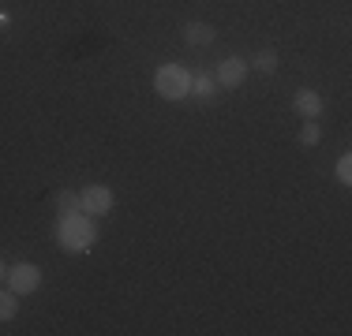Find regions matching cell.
<instances>
[{
	"instance_id": "6da1fadb",
	"label": "cell",
	"mask_w": 352,
	"mask_h": 336,
	"mask_svg": "<svg viewBox=\"0 0 352 336\" xmlns=\"http://www.w3.org/2000/svg\"><path fill=\"white\" fill-rule=\"evenodd\" d=\"M53 235L68 254H82L98 243V224L90 213H72V217H56L53 224Z\"/></svg>"
},
{
	"instance_id": "7a4b0ae2",
	"label": "cell",
	"mask_w": 352,
	"mask_h": 336,
	"mask_svg": "<svg viewBox=\"0 0 352 336\" xmlns=\"http://www.w3.org/2000/svg\"><path fill=\"white\" fill-rule=\"evenodd\" d=\"M154 90L162 101H180L191 94V71L180 64H162L154 71Z\"/></svg>"
},
{
	"instance_id": "3957f363",
	"label": "cell",
	"mask_w": 352,
	"mask_h": 336,
	"mask_svg": "<svg viewBox=\"0 0 352 336\" xmlns=\"http://www.w3.org/2000/svg\"><path fill=\"white\" fill-rule=\"evenodd\" d=\"M4 280H8V288H12L15 296H34V291L41 288V269H38V265H30V262L8 265Z\"/></svg>"
},
{
	"instance_id": "277c9868",
	"label": "cell",
	"mask_w": 352,
	"mask_h": 336,
	"mask_svg": "<svg viewBox=\"0 0 352 336\" xmlns=\"http://www.w3.org/2000/svg\"><path fill=\"white\" fill-rule=\"evenodd\" d=\"M79 209L90 217H105L113 209V191L102 187V183H90V187L79 191Z\"/></svg>"
},
{
	"instance_id": "5b68a950",
	"label": "cell",
	"mask_w": 352,
	"mask_h": 336,
	"mask_svg": "<svg viewBox=\"0 0 352 336\" xmlns=\"http://www.w3.org/2000/svg\"><path fill=\"white\" fill-rule=\"evenodd\" d=\"M217 86H229V90H236V86H244V79H248V60H240V56H225L221 64H217Z\"/></svg>"
},
{
	"instance_id": "8992f818",
	"label": "cell",
	"mask_w": 352,
	"mask_h": 336,
	"mask_svg": "<svg viewBox=\"0 0 352 336\" xmlns=\"http://www.w3.org/2000/svg\"><path fill=\"white\" fill-rule=\"evenodd\" d=\"M292 108H296L304 120H318V116H322V108H326V101H322L318 90H300V94L292 97Z\"/></svg>"
},
{
	"instance_id": "52a82bcc",
	"label": "cell",
	"mask_w": 352,
	"mask_h": 336,
	"mask_svg": "<svg viewBox=\"0 0 352 336\" xmlns=\"http://www.w3.org/2000/svg\"><path fill=\"white\" fill-rule=\"evenodd\" d=\"M214 38H217V30L210 27V23H188V27H184V41H188L191 49L214 45Z\"/></svg>"
},
{
	"instance_id": "ba28073f",
	"label": "cell",
	"mask_w": 352,
	"mask_h": 336,
	"mask_svg": "<svg viewBox=\"0 0 352 336\" xmlns=\"http://www.w3.org/2000/svg\"><path fill=\"white\" fill-rule=\"evenodd\" d=\"M53 206H56V217L82 213V209H79V191H56V195H53Z\"/></svg>"
},
{
	"instance_id": "9c48e42d",
	"label": "cell",
	"mask_w": 352,
	"mask_h": 336,
	"mask_svg": "<svg viewBox=\"0 0 352 336\" xmlns=\"http://www.w3.org/2000/svg\"><path fill=\"white\" fill-rule=\"evenodd\" d=\"M214 90H217V79H214V75H206V71H195V75H191V94H195L199 101H210Z\"/></svg>"
},
{
	"instance_id": "30bf717a",
	"label": "cell",
	"mask_w": 352,
	"mask_h": 336,
	"mask_svg": "<svg viewBox=\"0 0 352 336\" xmlns=\"http://www.w3.org/2000/svg\"><path fill=\"white\" fill-rule=\"evenodd\" d=\"M248 67H255V71H263V75H274L278 71V53H274V49H263V53L251 56Z\"/></svg>"
},
{
	"instance_id": "8fae6325",
	"label": "cell",
	"mask_w": 352,
	"mask_h": 336,
	"mask_svg": "<svg viewBox=\"0 0 352 336\" xmlns=\"http://www.w3.org/2000/svg\"><path fill=\"white\" fill-rule=\"evenodd\" d=\"M15 314H19V296H15L12 288L0 291V322H12Z\"/></svg>"
},
{
	"instance_id": "7c38bea8",
	"label": "cell",
	"mask_w": 352,
	"mask_h": 336,
	"mask_svg": "<svg viewBox=\"0 0 352 336\" xmlns=\"http://www.w3.org/2000/svg\"><path fill=\"white\" fill-rule=\"evenodd\" d=\"M318 139H322L318 123H315V120H307L304 128H300V142H304V146H318Z\"/></svg>"
},
{
	"instance_id": "4fadbf2b",
	"label": "cell",
	"mask_w": 352,
	"mask_h": 336,
	"mask_svg": "<svg viewBox=\"0 0 352 336\" xmlns=\"http://www.w3.org/2000/svg\"><path fill=\"white\" fill-rule=\"evenodd\" d=\"M338 183H352V157H341L338 161Z\"/></svg>"
},
{
	"instance_id": "5bb4252c",
	"label": "cell",
	"mask_w": 352,
	"mask_h": 336,
	"mask_svg": "<svg viewBox=\"0 0 352 336\" xmlns=\"http://www.w3.org/2000/svg\"><path fill=\"white\" fill-rule=\"evenodd\" d=\"M4 273H8V265H4V258H0V280H4Z\"/></svg>"
}]
</instances>
